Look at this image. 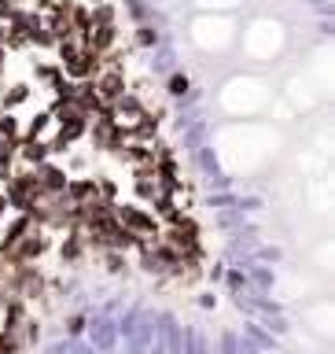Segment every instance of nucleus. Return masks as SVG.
Wrapping results in <instances>:
<instances>
[{
  "label": "nucleus",
  "mask_w": 335,
  "mask_h": 354,
  "mask_svg": "<svg viewBox=\"0 0 335 354\" xmlns=\"http://www.w3.org/2000/svg\"><path fill=\"white\" fill-rule=\"evenodd\" d=\"M0 277H4V259H0Z\"/></svg>",
  "instance_id": "nucleus-22"
},
{
  "label": "nucleus",
  "mask_w": 335,
  "mask_h": 354,
  "mask_svg": "<svg viewBox=\"0 0 335 354\" xmlns=\"http://www.w3.org/2000/svg\"><path fill=\"white\" fill-rule=\"evenodd\" d=\"M170 93H173V96H184V93H188V77H184V74H173V77H170Z\"/></svg>",
  "instance_id": "nucleus-14"
},
{
  "label": "nucleus",
  "mask_w": 335,
  "mask_h": 354,
  "mask_svg": "<svg viewBox=\"0 0 335 354\" xmlns=\"http://www.w3.org/2000/svg\"><path fill=\"white\" fill-rule=\"evenodd\" d=\"M19 137H22V118L15 111H0V144L19 140Z\"/></svg>",
  "instance_id": "nucleus-11"
},
{
  "label": "nucleus",
  "mask_w": 335,
  "mask_h": 354,
  "mask_svg": "<svg viewBox=\"0 0 335 354\" xmlns=\"http://www.w3.org/2000/svg\"><path fill=\"white\" fill-rule=\"evenodd\" d=\"M4 71H8V48L0 44V77H4Z\"/></svg>",
  "instance_id": "nucleus-18"
},
{
  "label": "nucleus",
  "mask_w": 335,
  "mask_h": 354,
  "mask_svg": "<svg viewBox=\"0 0 335 354\" xmlns=\"http://www.w3.org/2000/svg\"><path fill=\"white\" fill-rule=\"evenodd\" d=\"M66 332H70V336H77V332H85V317H82V314H74L70 321H66Z\"/></svg>",
  "instance_id": "nucleus-15"
},
{
  "label": "nucleus",
  "mask_w": 335,
  "mask_h": 354,
  "mask_svg": "<svg viewBox=\"0 0 335 354\" xmlns=\"http://www.w3.org/2000/svg\"><path fill=\"white\" fill-rule=\"evenodd\" d=\"M59 259H63L66 266L85 259V232L77 229V225H66V236L59 240Z\"/></svg>",
  "instance_id": "nucleus-6"
},
{
  "label": "nucleus",
  "mask_w": 335,
  "mask_h": 354,
  "mask_svg": "<svg viewBox=\"0 0 335 354\" xmlns=\"http://www.w3.org/2000/svg\"><path fill=\"white\" fill-rule=\"evenodd\" d=\"M33 174H37L41 196H63V192H66V181H70V174H66L63 166H55L52 159H48V162H41Z\"/></svg>",
  "instance_id": "nucleus-4"
},
{
  "label": "nucleus",
  "mask_w": 335,
  "mask_h": 354,
  "mask_svg": "<svg viewBox=\"0 0 335 354\" xmlns=\"http://www.w3.org/2000/svg\"><path fill=\"white\" fill-rule=\"evenodd\" d=\"M137 41H140V44H151L155 33H151V30H137Z\"/></svg>",
  "instance_id": "nucleus-17"
},
{
  "label": "nucleus",
  "mask_w": 335,
  "mask_h": 354,
  "mask_svg": "<svg viewBox=\"0 0 335 354\" xmlns=\"http://www.w3.org/2000/svg\"><path fill=\"white\" fill-rule=\"evenodd\" d=\"M111 111H115V118H140L144 115V100L133 96V93H122L115 104H111Z\"/></svg>",
  "instance_id": "nucleus-9"
},
{
  "label": "nucleus",
  "mask_w": 335,
  "mask_h": 354,
  "mask_svg": "<svg viewBox=\"0 0 335 354\" xmlns=\"http://www.w3.org/2000/svg\"><path fill=\"white\" fill-rule=\"evenodd\" d=\"M4 199H8V210H15V214H26L33 203H41V185H37V174L30 170V166H15V174L4 181Z\"/></svg>",
  "instance_id": "nucleus-1"
},
{
  "label": "nucleus",
  "mask_w": 335,
  "mask_h": 354,
  "mask_svg": "<svg viewBox=\"0 0 335 354\" xmlns=\"http://www.w3.org/2000/svg\"><path fill=\"white\" fill-rule=\"evenodd\" d=\"M96 96L104 100V104H115V100L122 96V93H129L126 88V74H122V66H107V71H99V77H96Z\"/></svg>",
  "instance_id": "nucleus-5"
},
{
  "label": "nucleus",
  "mask_w": 335,
  "mask_h": 354,
  "mask_svg": "<svg viewBox=\"0 0 335 354\" xmlns=\"http://www.w3.org/2000/svg\"><path fill=\"white\" fill-rule=\"evenodd\" d=\"M8 218V199H4V192H0V221Z\"/></svg>",
  "instance_id": "nucleus-19"
},
{
  "label": "nucleus",
  "mask_w": 335,
  "mask_h": 354,
  "mask_svg": "<svg viewBox=\"0 0 335 354\" xmlns=\"http://www.w3.org/2000/svg\"><path fill=\"white\" fill-rule=\"evenodd\" d=\"M19 159H22V166L37 170L41 162H48V159H52L48 140H22V144H19Z\"/></svg>",
  "instance_id": "nucleus-8"
},
{
  "label": "nucleus",
  "mask_w": 335,
  "mask_h": 354,
  "mask_svg": "<svg viewBox=\"0 0 335 354\" xmlns=\"http://www.w3.org/2000/svg\"><path fill=\"white\" fill-rule=\"evenodd\" d=\"M11 11H15V4H11V0H0V19H11Z\"/></svg>",
  "instance_id": "nucleus-16"
},
{
  "label": "nucleus",
  "mask_w": 335,
  "mask_h": 354,
  "mask_svg": "<svg viewBox=\"0 0 335 354\" xmlns=\"http://www.w3.org/2000/svg\"><path fill=\"white\" fill-rule=\"evenodd\" d=\"M82 4H85V8H96V4H104V0H82Z\"/></svg>",
  "instance_id": "nucleus-21"
},
{
  "label": "nucleus",
  "mask_w": 335,
  "mask_h": 354,
  "mask_svg": "<svg viewBox=\"0 0 335 354\" xmlns=\"http://www.w3.org/2000/svg\"><path fill=\"white\" fill-rule=\"evenodd\" d=\"M107 270L111 273H126V259H122V251H107Z\"/></svg>",
  "instance_id": "nucleus-13"
},
{
  "label": "nucleus",
  "mask_w": 335,
  "mask_h": 354,
  "mask_svg": "<svg viewBox=\"0 0 335 354\" xmlns=\"http://www.w3.org/2000/svg\"><path fill=\"white\" fill-rule=\"evenodd\" d=\"M48 126H52V115H48V111H37V115L26 122V129H22V140H44Z\"/></svg>",
  "instance_id": "nucleus-12"
},
{
  "label": "nucleus",
  "mask_w": 335,
  "mask_h": 354,
  "mask_svg": "<svg viewBox=\"0 0 335 354\" xmlns=\"http://www.w3.org/2000/svg\"><path fill=\"white\" fill-rule=\"evenodd\" d=\"M30 100V85L26 82H15V85H8L4 93H0V107L4 111H15V107H22Z\"/></svg>",
  "instance_id": "nucleus-10"
},
{
  "label": "nucleus",
  "mask_w": 335,
  "mask_h": 354,
  "mask_svg": "<svg viewBox=\"0 0 335 354\" xmlns=\"http://www.w3.org/2000/svg\"><path fill=\"white\" fill-rule=\"evenodd\" d=\"M30 229H33V218L30 214H15V218H11L8 225H4V236H0V259H4V254L15 248V243L26 236Z\"/></svg>",
  "instance_id": "nucleus-7"
},
{
  "label": "nucleus",
  "mask_w": 335,
  "mask_h": 354,
  "mask_svg": "<svg viewBox=\"0 0 335 354\" xmlns=\"http://www.w3.org/2000/svg\"><path fill=\"white\" fill-rule=\"evenodd\" d=\"M52 248V240H48V232H44L41 225H33L26 236H22L15 248H11L8 254H4V266H22V262H37L44 251Z\"/></svg>",
  "instance_id": "nucleus-3"
},
{
  "label": "nucleus",
  "mask_w": 335,
  "mask_h": 354,
  "mask_svg": "<svg viewBox=\"0 0 335 354\" xmlns=\"http://www.w3.org/2000/svg\"><path fill=\"white\" fill-rule=\"evenodd\" d=\"M4 37H8V26H4V22H0V44H4Z\"/></svg>",
  "instance_id": "nucleus-20"
},
{
  "label": "nucleus",
  "mask_w": 335,
  "mask_h": 354,
  "mask_svg": "<svg viewBox=\"0 0 335 354\" xmlns=\"http://www.w3.org/2000/svg\"><path fill=\"white\" fill-rule=\"evenodd\" d=\"M115 218H118L122 229L137 232V236H144V240H155L159 229H162V221L155 218L151 210H144L140 203H115Z\"/></svg>",
  "instance_id": "nucleus-2"
}]
</instances>
